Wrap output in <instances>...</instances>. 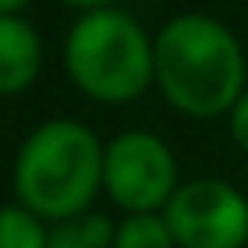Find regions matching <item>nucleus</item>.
<instances>
[{
  "mask_svg": "<svg viewBox=\"0 0 248 248\" xmlns=\"http://www.w3.org/2000/svg\"><path fill=\"white\" fill-rule=\"evenodd\" d=\"M154 84L186 117H226L248 88V59L237 33L201 11L168 18L154 37Z\"/></svg>",
  "mask_w": 248,
  "mask_h": 248,
  "instance_id": "obj_1",
  "label": "nucleus"
},
{
  "mask_svg": "<svg viewBox=\"0 0 248 248\" xmlns=\"http://www.w3.org/2000/svg\"><path fill=\"white\" fill-rule=\"evenodd\" d=\"M106 142L73 117L37 124L22 139L11 164V190L22 208L44 223L84 216L102 190Z\"/></svg>",
  "mask_w": 248,
  "mask_h": 248,
  "instance_id": "obj_2",
  "label": "nucleus"
},
{
  "mask_svg": "<svg viewBox=\"0 0 248 248\" xmlns=\"http://www.w3.org/2000/svg\"><path fill=\"white\" fill-rule=\"evenodd\" d=\"M62 62L77 92L102 106H124L154 84V37L121 8L88 11L66 33Z\"/></svg>",
  "mask_w": 248,
  "mask_h": 248,
  "instance_id": "obj_3",
  "label": "nucleus"
},
{
  "mask_svg": "<svg viewBox=\"0 0 248 248\" xmlns=\"http://www.w3.org/2000/svg\"><path fill=\"white\" fill-rule=\"evenodd\" d=\"M179 190V164L171 146L154 132H121L102 154V194L128 216L164 212Z\"/></svg>",
  "mask_w": 248,
  "mask_h": 248,
  "instance_id": "obj_4",
  "label": "nucleus"
},
{
  "mask_svg": "<svg viewBox=\"0 0 248 248\" xmlns=\"http://www.w3.org/2000/svg\"><path fill=\"white\" fill-rule=\"evenodd\" d=\"M164 219L179 248H245L248 197L226 179H190L171 194Z\"/></svg>",
  "mask_w": 248,
  "mask_h": 248,
  "instance_id": "obj_5",
  "label": "nucleus"
},
{
  "mask_svg": "<svg viewBox=\"0 0 248 248\" xmlns=\"http://www.w3.org/2000/svg\"><path fill=\"white\" fill-rule=\"evenodd\" d=\"M44 44L22 15H0V99L18 95L40 77Z\"/></svg>",
  "mask_w": 248,
  "mask_h": 248,
  "instance_id": "obj_6",
  "label": "nucleus"
},
{
  "mask_svg": "<svg viewBox=\"0 0 248 248\" xmlns=\"http://www.w3.org/2000/svg\"><path fill=\"white\" fill-rule=\"evenodd\" d=\"M113 233H117V226L106 216L84 212V216L55 223L47 248H113Z\"/></svg>",
  "mask_w": 248,
  "mask_h": 248,
  "instance_id": "obj_7",
  "label": "nucleus"
},
{
  "mask_svg": "<svg viewBox=\"0 0 248 248\" xmlns=\"http://www.w3.org/2000/svg\"><path fill=\"white\" fill-rule=\"evenodd\" d=\"M113 248H179V245L171 237L164 212H142V216H124L117 223Z\"/></svg>",
  "mask_w": 248,
  "mask_h": 248,
  "instance_id": "obj_8",
  "label": "nucleus"
},
{
  "mask_svg": "<svg viewBox=\"0 0 248 248\" xmlns=\"http://www.w3.org/2000/svg\"><path fill=\"white\" fill-rule=\"evenodd\" d=\"M47 241L51 230L40 216H33L18 201L0 208V248H47Z\"/></svg>",
  "mask_w": 248,
  "mask_h": 248,
  "instance_id": "obj_9",
  "label": "nucleus"
},
{
  "mask_svg": "<svg viewBox=\"0 0 248 248\" xmlns=\"http://www.w3.org/2000/svg\"><path fill=\"white\" fill-rule=\"evenodd\" d=\"M226 117H230V135H233V142H237V150L248 157V88H245V95L233 102V109Z\"/></svg>",
  "mask_w": 248,
  "mask_h": 248,
  "instance_id": "obj_10",
  "label": "nucleus"
},
{
  "mask_svg": "<svg viewBox=\"0 0 248 248\" xmlns=\"http://www.w3.org/2000/svg\"><path fill=\"white\" fill-rule=\"evenodd\" d=\"M66 8H77L80 15H88V11H106V8H117V0H62Z\"/></svg>",
  "mask_w": 248,
  "mask_h": 248,
  "instance_id": "obj_11",
  "label": "nucleus"
},
{
  "mask_svg": "<svg viewBox=\"0 0 248 248\" xmlns=\"http://www.w3.org/2000/svg\"><path fill=\"white\" fill-rule=\"evenodd\" d=\"M30 0H0V15H18Z\"/></svg>",
  "mask_w": 248,
  "mask_h": 248,
  "instance_id": "obj_12",
  "label": "nucleus"
}]
</instances>
